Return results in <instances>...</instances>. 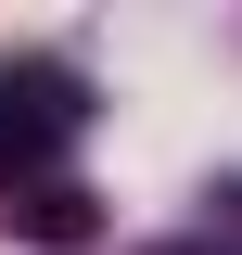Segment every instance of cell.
Here are the masks:
<instances>
[{"instance_id":"7a4b0ae2","label":"cell","mask_w":242,"mask_h":255,"mask_svg":"<svg viewBox=\"0 0 242 255\" xmlns=\"http://www.w3.org/2000/svg\"><path fill=\"white\" fill-rule=\"evenodd\" d=\"M26 217H38V243H90V191L51 179V191H26Z\"/></svg>"},{"instance_id":"6da1fadb","label":"cell","mask_w":242,"mask_h":255,"mask_svg":"<svg viewBox=\"0 0 242 255\" xmlns=\"http://www.w3.org/2000/svg\"><path fill=\"white\" fill-rule=\"evenodd\" d=\"M90 128V90L64 77V64H0V191L38 179L51 191V153Z\"/></svg>"}]
</instances>
